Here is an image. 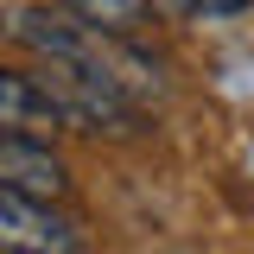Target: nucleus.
<instances>
[{
  "label": "nucleus",
  "instance_id": "423d86ee",
  "mask_svg": "<svg viewBox=\"0 0 254 254\" xmlns=\"http://www.w3.org/2000/svg\"><path fill=\"white\" fill-rule=\"evenodd\" d=\"M172 13H185V19H203V0H165Z\"/></svg>",
  "mask_w": 254,
  "mask_h": 254
},
{
  "label": "nucleus",
  "instance_id": "f03ea898",
  "mask_svg": "<svg viewBox=\"0 0 254 254\" xmlns=\"http://www.w3.org/2000/svg\"><path fill=\"white\" fill-rule=\"evenodd\" d=\"M0 190L64 203V197H70V165L51 153V140H19V133H0Z\"/></svg>",
  "mask_w": 254,
  "mask_h": 254
},
{
  "label": "nucleus",
  "instance_id": "f257e3e1",
  "mask_svg": "<svg viewBox=\"0 0 254 254\" xmlns=\"http://www.w3.org/2000/svg\"><path fill=\"white\" fill-rule=\"evenodd\" d=\"M0 248L6 254H89V235L64 203L0 190Z\"/></svg>",
  "mask_w": 254,
  "mask_h": 254
},
{
  "label": "nucleus",
  "instance_id": "39448f33",
  "mask_svg": "<svg viewBox=\"0 0 254 254\" xmlns=\"http://www.w3.org/2000/svg\"><path fill=\"white\" fill-rule=\"evenodd\" d=\"M248 0H203V19H229V13H242Z\"/></svg>",
  "mask_w": 254,
  "mask_h": 254
},
{
  "label": "nucleus",
  "instance_id": "7ed1b4c3",
  "mask_svg": "<svg viewBox=\"0 0 254 254\" xmlns=\"http://www.w3.org/2000/svg\"><path fill=\"white\" fill-rule=\"evenodd\" d=\"M58 108H51V95L38 89V76L26 70H6L0 64V133H19V140H51L58 133Z\"/></svg>",
  "mask_w": 254,
  "mask_h": 254
},
{
  "label": "nucleus",
  "instance_id": "20e7f679",
  "mask_svg": "<svg viewBox=\"0 0 254 254\" xmlns=\"http://www.w3.org/2000/svg\"><path fill=\"white\" fill-rule=\"evenodd\" d=\"M76 26L102 32V38H121V32H140L153 19V0H64Z\"/></svg>",
  "mask_w": 254,
  "mask_h": 254
}]
</instances>
